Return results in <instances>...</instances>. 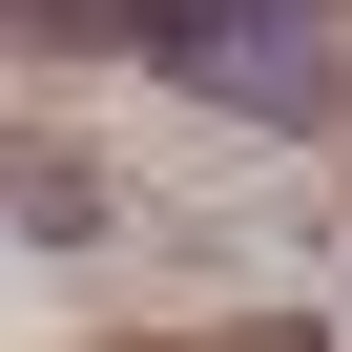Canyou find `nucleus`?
Segmentation results:
<instances>
[{
    "label": "nucleus",
    "instance_id": "obj_1",
    "mask_svg": "<svg viewBox=\"0 0 352 352\" xmlns=\"http://www.w3.org/2000/svg\"><path fill=\"white\" fill-rule=\"evenodd\" d=\"M145 63H208V83H331V21L311 0H124Z\"/></svg>",
    "mask_w": 352,
    "mask_h": 352
}]
</instances>
